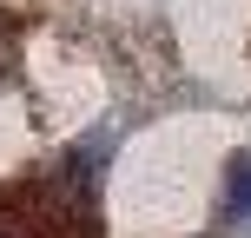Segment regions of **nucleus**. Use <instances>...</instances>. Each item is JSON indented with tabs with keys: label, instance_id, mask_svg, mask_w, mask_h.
Returning <instances> with one entry per match:
<instances>
[{
	"label": "nucleus",
	"instance_id": "1",
	"mask_svg": "<svg viewBox=\"0 0 251 238\" xmlns=\"http://www.w3.org/2000/svg\"><path fill=\"white\" fill-rule=\"evenodd\" d=\"M218 212H225L231 225L251 218V152H238V159L225 165V199H218Z\"/></svg>",
	"mask_w": 251,
	"mask_h": 238
},
{
	"label": "nucleus",
	"instance_id": "2",
	"mask_svg": "<svg viewBox=\"0 0 251 238\" xmlns=\"http://www.w3.org/2000/svg\"><path fill=\"white\" fill-rule=\"evenodd\" d=\"M0 238H26V232H20V225H0Z\"/></svg>",
	"mask_w": 251,
	"mask_h": 238
}]
</instances>
